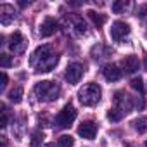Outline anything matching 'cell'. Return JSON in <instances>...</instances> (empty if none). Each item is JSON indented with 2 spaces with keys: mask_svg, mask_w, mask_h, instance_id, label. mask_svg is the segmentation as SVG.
<instances>
[{
  "mask_svg": "<svg viewBox=\"0 0 147 147\" xmlns=\"http://www.w3.org/2000/svg\"><path fill=\"white\" fill-rule=\"evenodd\" d=\"M43 147H55V144H47V145H43Z\"/></svg>",
  "mask_w": 147,
  "mask_h": 147,
  "instance_id": "cell-30",
  "label": "cell"
},
{
  "mask_svg": "<svg viewBox=\"0 0 147 147\" xmlns=\"http://www.w3.org/2000/svg\"><path fill=\"white\" fill-rule=\"evenodd\" d=\"M138 66H140V61L133 54H130V55L121 59V67H123V71L126 73V75H133L135 71H138Z\"/></svg>",
  "mask_w": 147,
  "mask_h": 147,
  "instance_id": "cell-9",
  "label": "cell"
},
{
  "mask_svg": "<svg viewBox=\"0 0 147 147\" xmlns=\"http://www.w3.org/2000/svg\"><path fill=\"white\" fill-rule=\"evenodd\" d=\"M16 18V11L11 4H2L0 5V23H2L4 26L11 24Z\"/></svg>",
  "mask_w": 147,
  "mask_h": 147,
  "instance_id": "cell-10",
  "label": "cell"
},
{
  "mask_svg": "<svg viewBox=\"0 0 147 147\" xmlns=\"http://www.w3.org/2000/svg\"><path fill=\"white\" fill-rule=\"evenodd\" d=\"M109 35H111L113 42L123 43V40L130 35V26H128V23H125V21H114V23L111 24Z\"/></svg>",
  "mask_w": 147,
  "mask_h": 147,
  "instance_id": "cell-4",
  "label": "cell"
},
{
  "mask_svg": "<svg viewBox=\"0 0 147 147\" xmlns=\"http://www.w3.org/2000/svg\"><path fill=\"white\" fill-rule=\"evenodd\" d=\"M100 97H102V88L97 85V83H87L83 85V88H80L78 92V99L83 106L87 107H92V106H97L100 102Z\"/></svg>",
  "mask_w": 147,
  "mask_h": 147,
  "instance_id": "cell-2",
  "label": "cell"
},
{
  "mask_svg": "<svg viewBox=\"0 0 147 147\" xmlns=\"http://www.w3.org/2000/svg\"><path fill=\"white\" fill-rule=\"evenodd\" d=\"M2 147H7V138L5 137H2Z\"/></svg>",
  "mask_w": 147,
  "mask_h": 147,
  "instance_id": "cell-27",
  "label": "cell"
},
{
  "mask_svg": "<svg viewBox=\"0 0 147 147\" xmlns=\"http://www.w3.org/2000/svg\"><path fill=\"white\" fill-rule=\"evenodd\" d=\"M9 49L14 54H23L26 50V38L23 36L21 31H14L9 38Z\"/></svg>",
  "mask_w": 147,
  "mask_h": 147,
  "instance_id": "cell-7",
  "label": "cell"
},
{
  "mask_svg": "<svg viewBox=\"0 0 147 147\" xmlns=\"http://www.w3.org/2000/svg\"><path fill=\"white\" fill-rule=\"evenodd\" d=\"M97 125L94 123V121H83L80 126H78V135L82 137V138H87V140H92V138H95V135H97Z\"/></svg>",
  "mask_w": 147,
  "mask_h": 147,
  "instance_id": "cell-8",
  "label": "cell"
},
{
  "mask_svg": "<svg viewBox=\"0 0 147 147\" xmlns=\"http://www.w3.org/2000/svg\"><path fill=\"white\" fill-rule=\"evenodd\" d=\"M145 12H147V5H140L137 9V16L138 18H145Z\"/></svg>",
  "mask_w": 147,
  "mask_h": 147,
  "instance_id": "cell-25",
  "label": "cell"
},
{
  "mask_svg": "<svg viewBox=\"0 0 147 147\" xmlns=\"http://www.w3.org/2000/svg\"><path fill=\"white\" fill-rule=\"evenodd\" d=\"M87 14H88V18L92 19V23H94L97 28H100V26L106 23V16H102V14H97L95 11H88Z\"/></svg>",
  "mask_w": 147,
  "mask_h": 147,
  "instance_id": "cell-16",
  "label": "cell"
},
{
  "mask_svg": "<svg viewBox=\"0 0 147 147\" xmlns=\"http://www.w3.org/2000/svg\"><path fill=\"white\" fill-rule=\"evenodd\" d=\"M52 55H55L52 45H40V47L31 54V57H30V64H31V67H36L38 64H42L43 61H47V59L52 57Z\"/></svg>",
  "mask_w": 147,
  "mask_h": 147,
  "instance_id": "cell-5",
  "label": "cell"
},
{
  "mask_svg": "<svg viewBox=\"0 0 147 147\" xmlns=\"http://www.w3.org/2000/svg\"><path fill=\"white\" fill-rule=\"evenodd\" d=\"M114 104H116V107H118L119 111H123V113H128V111L133 107L131 97L126 95V94H123V92H118V94H116V97H114Z\"/></svg>",
  "mask_w": 147,
  "mask_h": 147,
  "instance_id": "cell-13",
  "label": "cell"
},
{
  "mask_svg": "<svg viewBox=\"0 0 147 147\" xmlns=\"http://www.w3.org/2000/svg\"><path fill=\"white\" fill-rule=\"evenodd\" d=\"M73 144H75V138L71 135H61L57 140V147H73Z\"/></svg>",
  "mask_w": 147,
  "mask_h": 147,
  "instance_id": "cell-18",
  "label": "cell"
},
{
  "mask_svg": "<svg viewBox=\"0 0 147 147\" xmlns=\"http://www.w3.org/2000/svg\"><path fill=\"white\" fill-rule=\"evenodd\" d=\"M131 125H133L135 131H138V133H147V118H145V116L137 118Z\"/></svg>",
  "mask_w": 147,
  "mask_h": 147,
  "instance_id": "cell-15",
  "label": "cell"
},
{
  "mask_svg": "<svg viewBox=\"0 0 147 147\" xmlns=\"http://www.w3.org/2000/svg\"><path fill=\"white\" fill-rule=\"evenodd\" d=\"M23 94H24L23 87H14V88L9 92V100L14 102V104H19V102L23 100Z\"/></svg>",
  "mask_w": 147,
  "mask_h": 147,
  "instance_id": "cell-14",
  "label": "cell"
},
{
  "mask_svg": "<svg viewBox=\"0 0 147 147\" xmlns=\"http://www.w3.org/2000/svg\"><path fill=\"white\" fill-rule=\"evenodd\" d=\"M73 23H75V28H76V31H78L80 35H85V33H87V24H85V21H83L80 16H76L75 19H73Z\"/></svg>",
  "mask_w": 147,
  "mask_h": 147,
  "instance_id": "cell-19",
  "label": "cell"
},
{
  "mask_svg": "<svg viewBox=\"0 0 147 147\" xmlns=\"http://www.w3.org/2000/svg\"><path fill=\"white\" fill-rule=\"evenodd\" d=\"M123 111H119L118 107H113V109H109L107 111V119L109 121H113V123H116V121H119L121 118H123Z\"/></svg>",
  "mask_w": 147,
  "mask_h": 147,
  "instance_id": "cell-17",
  "label": "cell"
},
{
  "mask_svg": "<svg viewBox=\"0 0 147 147\" xmlns=\"http://www.w3.org/2000/svg\"><path fill=\"white\" fill-rule=\"evenodd\" d=\"M126 7H128V4L125 2V0H121V2H114V4L111 5V9H113V12H114V14H119V12H121V11H125Z\"/></svg>",
  "mask_w": 147,
  "mask_h": 147,
  "instance_id": "cell-21",
  "label": "cell"
},
{
  "mask_svg": "<svg viewBox=\"0 0 147 147\" xmlns=\"http://www.w3.org/2000/svg\"><path fill=\"white\" fill-rule=\"evenodd\" d=\"M14 62H12V59H11V55H7V54H2L0 55V66H2L4 69H7V67H11Z\"/></svg>",
  "mask_w": 147,
  "mask_h": 147,
  "instance_id": "cell-22",
  "label": "cell"
},
{
  "mask_svg": "<svg viewBox=\"0 0 147 147\" xmlns=\"http://www.w3.org/2000/svg\"><path fill=\"white\" fill-rule=\"evenodd\" d=\"M55 31H57V21H55V19H52V18H47V19L40 24V30H38V33H40V36H42V38L52 36Z\"/></svg>",
  "mask_w": 147,
  "mask_h": 147,
  "instance_id": "cell-12",
  "label": "cell"
},
{
  "mask_svg": "<svg viewBox=\"0 0 147 147\" xmlns=\"http://www.w3.org/2000/svg\"><path fill=\"white\" fill-rule=\"evenodd\" d=\"M144 67L147 69V54H145V62H144Z\"/></svg>",
  "mask_w": 147,
  "mask_h": 147,
  "instance_id": "cell-29",
  "label": "cell"
},
{
  "mask_svg": "<svg viewBox=\"0 0 147 147\" xmlns=\"http://www.w3.org/2000/svg\"><path fill=\"white\" fill-rule=\"evenodd\" d=\"M102 75L107 82H118L123 75V69H119L116 64H107L102 67Z\"/></svg>",
  "mask_w": 147,
  "mask_h": 147,
  "instance_id": "cell-11",
  "label": "cell"
},
{
  "mask_svg": "<svg viewBox=\"0 0 147 147\" xmlns=\"http://www.w3.org/2000/svg\"><path fill=\"white\" fill-rule=\"evenodd\" d=\"M7 121H9V116H7L5 106L2 104V121H0V126H2V128H5V126H7Z\"/></svg>",
  "mask_w": 147,
  "mask_h": 147,
  "instance_id": "cell-24",
  "label": "cell"
},
{
  "mask_svg": "<svg viewBox=\"0 0 147 147\" xmlns=\"http://www.w3.org/2000/svg\"><path fill=\"white\" fill-rule=\"evenodd\" d=\"M130 85H131V88L138 90L140 94L144 92V82H142V78H133V80L130 82Z\"/></svg>",
  "mask_w": 147,
  "mask_h": 147,
  "instance_id": "cell-23",
  "label": "cell"
},
{
  "mask_svg": "<svg viewBox=\"0 0 147 147\" xmlns=\"http://www.w3.org/2000/svg\"><path fill=\"white\" fill-rule=\"evenodd\" d=\"M145 147H147V140H145Z\"/></svg>",
  "mask_w": 147,
  "mask_h": 147,
  "instance_id": "cell-31",
  "label": "cell"
},
{
  "mask_svg": "<svg viewBox=\"0 0 147 147\" xmlns=\"http://www.w3.org/2000/svg\"><path fill=\"white\" fill-rule=\"evenodd\" d=\"M7 87V75L5 73H2V83H0V92H4Z\"/></svg>",
  "mask_w": 147,
  "mask_h": 147,
  "instance_id": "cell-26",
  "label": "cell"
},
{
  "mask_svg": "<svg viewBox=\"0 0 147 147\" xmlns=\"http://www.w3.org/2000/svg\"><path fill=\"white\" fill-rule=\"evenodd\" d=\"M42 140H43V133L42 131H33L31 135V147H40L42 145Z\"/></svg>",
  "mask_w": 147,
  "mask_h": 147,
  "instance_id": "cell-20",
  "label": "cell"
},
{
  "mask_svg": "<svg viewBox=\"0 0 147 147\" xmlns=\"http://www.w3.org/2000/svg\"><path fill=\"white\" fill-rule=\"evenodd\" d=\"M83 66L80 64V62H73V64H69L67 67H66V73H64V78H66V82L67 83H71V85H76L80 80H82V76H83Z\"/></svg>",
  "mask_w": 147,
  "mask_h": 147,
  "instance_id": "cell-6",
  "label": "cell"
},
{
  "mask_svg": "<svg viewBox=\"0 0 147 147\" xmlns=\"http://www.w3.org/2000/svg\"><path fill=\"white\" fill-rule=\"evenodd\" d=\"M35 95L38 97V100H43V102H52V100H57L59 95H61V87L55 83V82H50V80H43V82H38L33 88Z\"/></svg>",
  "mask_w": 147,
  "mask_h": 147,
  "instance_id": "cell-1",
  "label": "cell"
},
{
  "mask_svg": "<svg viewBox=\"0 0 147 147\" xmlns=\"http://www.w3.org/2000/svg\"><path fill=\"white\" fill-rule=\"evenodd\" d=\"M75 119H76V109L73 107L71 104H66V106L59 111V114L55 116L54 125H55L57 128H69Z\"/></svg>",
  "mask_w": 147,
  "mask_h": 147,
  "instance_id": "cell-3",
  "label": "cell"
},
{
  "mask_svg": "<svg viewBox=\"0 0 147 147\" xmlns=\"http://www.w3.org/2000/svg\"><path fill=\"white\" fill-rule=\"evenodd\" d=\"M19 5L21 7H26V5H30V2H19Z\"/></svg>",
  "mask_w": 147,
  "mask_h": 147,
  "instance_id": "cell-28",
  "label": "cell"
}]
</instances>
